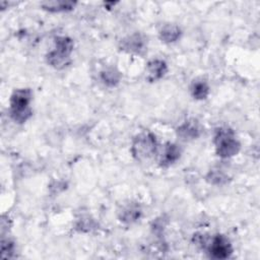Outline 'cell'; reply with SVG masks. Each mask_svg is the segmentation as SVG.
I'll return each instance as SVG.
<instances>
[{
	"instance_id": "1",
	"label": "cell",
	"mask_w": 260,
	"mask_h": 260,
	"mask_svg": "<svg viewBox=\"0 0 260 260\" xmlns=\"http://www.w3.org/2000/svg\"><path fill=\"white\" fill-rule=\"evenodd\" d=\"M213 143L215 153L221 158H230L237 155L241 149V143L237 139L233 129L229 127H219L216 129Z\"/></svg>"
},
{
	"instance_id": "2",
	"label": "cell",
	"mask_w": 260,
	"mask_h": 260,
	"mask_svg": "<svg viewBox=\"0 0 260 260\" xmlns=\"http://www.w3.org/2000/svg\"><path fill=\"white\" fill-rule=\"evenodd\" d=\"M32 99V92L29 88H17L10 96V116L11 118L21 124L26 122L32 112L29 107Z\"/></svg>"
},
{
	"instance_id": "3",
	"label": "cell",
	"mask_w": 260,
	"mask_h": 260,
	"mask_svg": "<svg viewBox=\"0 0 260 260\" xmlns=\"http://www.w3.org/2000/svg\"><path fill=\"white\" fill-rule=\"evenodd\" d=\"M157 150L155 135L151 132L137 134L131 143V153L136 160L143 161L152 157Z\"/></svg>"
},
{
	"instance_id": "4",
	"label": "cell",
	"mask_w": 260,
	"mask_h": 260,
	"mask_svg": "<svg viewBox=\"0 0 260 260\" xmlns=\"http://www.w3.org/2000/svg\"><path fill=\"white\" fill-rule=\"evenodd\" d=\"M208 254L214 259H226L233 253L230 240L223 235H215L207 247Z\"/></svg>"
},
{
	"instance_id": "5",
	"label": "cell",
	"mask_w": 260,
	"mask_h": 260,
	"mask_svg": "<svg viewBox=\"0 0 260 260\" xmlns=\"http://www.w3.org/2000/svg\"><path fill=\"white\" fill-rule=\"evenodd\" d=\"M120 48L127 53L141 54L145 51L146 40L141 34L134 32L121 40Z\"/></svg>"
},
{
	"instance_id": "6",
	"label": "cell",
	"mask_w": 260,
	"mask_h": 260,
	"mask_svg": "<svg viewBox=\"0 0 260 260\" xmlns=\"http://www.w3.org/2000/svg\"><path fill=\"white\" fill-rule=\"evenodd\" d=\"M176 132L178 137H180L182 140L189 141V140H194L200 136L201 127L197 120L188 119L178 126Z\"/></svg>"
},
{
	"instance_id": "7",
	"label": "cell",
	"mask_w": 260,
	"mask_h": 260,
	"mask_svg": "<svg viewBox=\"0 0 260 260\" xmlns=\"http://www.w3.org/2000/svg\"><path fill=\"white\" fill-rule=\"evenodd\" d=\"M168 72V65L161 59H152L146 65L145 77L148 81L153 82L161 79Z\"/></svg>"
},
{
	"instance_id": "8",
	"label": "cell",
	"mask_w": 260,
	"mask_h": 260,
	"mask_svg": "<svg viewBox=\"0 0 260 260\" xmlns=\"http://www.w3.org/2000/svg\"><path fill=\"white\" fill-rule=\"evenodd\" d=\"M181 156V148L178 144L168 142L164 146L162 152L159 158V165L164 168H168L175 164Z\"/></svg>"
},
{
	"instance_id": "9",
	"label": "cell",
	"mask_w": 260,
	"mask_h": 260,
	"mask_svg": "<svg viewBox=\"0 0 260 260\" xmlns=\"http://www.w3.org/2000/svg\"><path fill=\"white\" fill-rule=\"evenodd\" d=\"M141 212L142 211L139 204L131 202V203H127L120 209L118 217H119V220L122 221L123 223L130 224L137 221L140 218Z\"/></svg>"
},
{
	"instance_id": "10",
	"label": "cell",
	"mask_w": 260,
	"mask_h": 260,
	"mask_svg": "<svg viewBox=\"0 0 260 260\" xmlns=\"http://www.w3.org/2000/svg\"><path fill=\"white\" fill-rule=\"evenodd\" d=\"M182 35V30L179 25L175 23L162 24L158 30V37L161 42L166 44H172L177 42Z\"/></svg>"
},
{
	"instance_id": "11",
	"label": "cell",
	"mask_w": 260,
	"mask_h": 260,
	"mask_svg": "<svg viewBox=\"0 0 260 260\" xmlns=\"http://www.w3.org/2000/svg\"><path fill=\"white\" fill-rule=\"evenodd\" d=\"M76 5V2L73 1H62V0H52L45 1L41 3L43 9L50 12H63L72 10Z\"/></svg>"
},
{
	"instance_id": "12",
	"label": "cell",
	"mask_w": 260,
	"mask_h": 260,
	"mask_svg": "<svg viewBox=\"0 0 260 260\" xmlns=\"http://www.w3.org/2000/svg\"><path fill=\"white\" fill-rule=\"evenodd\" d=\"M54 44H55L54 50L57 53L67 57L71 56V53L73 52V47H74V43L71 38L67 36H58L55 38Z\"/></svg>"
},
{
	"instance_id": "13",
	"label": "cell",
	"mask_w": 260,
	"mask_h": 260,
	"mask_svg": "<svg viewBox=\"0 0 260 260\" xmlns=\"http://www.w3.org/2000/svg\"><path fill=\"white\" fill-rule=\"evenodd\" d=\"M46 60H47V63L55 69H63L65 67H67L71 62L70 57L61 55L54 50L50 51L46 55Z\"/></svg>"
},
{
	"instance_id": "14",
	"label": "cell",
	"mask_w": 260,
	"mask_h": 260,
	"mask_svg": "<svg viewBox=\"0 0 260 260\" xmlns=\"http://www.w3.org/2000/svg\"><path fill=\"white\" fill-rule=\"evenodd\" d=\"M190 91L195 100L203 101L209 94V85L204 79H196L192 82Z\"/></svg>"
},
{
	"instance_id": "15",
	"label": "cell",
	"mask_w": 260,
	"mask_h": 260,
	"mask_svg": "<svg viewBox=\"0 0 260 260\" xmlns=\"http://www.w3.org/2000/svg\"><path fill=\"white\" fill-rule=\"evenodd\" d=\"M102 82L110 87L116 86L121 80V73L114 67H109L101 72Z\"/></svg>"
},
{
	"instance_id": "16",
	"label": "cell",
	"mask_w": 260,
	"mask_h": 260,
	"mask_svg": "<svg viewBox=\"0 0 260 260\" xmlns=\"http://www.w3.org/2000/svg\"><path fill=\"white\" fill-rule=\"evenodd\" d=\"M206 181L215 186H222L229 182V176L221 170H210L206 175Z\"/></svg>"
},
{
	"instance_id": "17",
	"label": "cell",
	"mask_w": 260,
	"mask_h": 260,
	"mask_svg": "<svg viewBox=\"0 0 260 260\" xmlns=\"http://www.w3.org/2000/svg\"><path fill=\"white\" fill-rule=\"evenodd\" d=\"M15 251L14 243L9 239H2L1 241V257L10 258L13 256Z\"/></svg>"
}]
</instances>
